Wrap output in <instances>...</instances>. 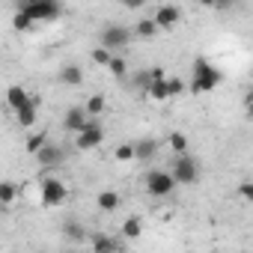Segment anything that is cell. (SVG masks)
Instances as JSON below:
<instances>
[{"instance_id":"1","label":"cell","mask_w":253,"mask_h":253,"mask_svg":"<svg viewBox=\"0 0 253 253\" xmlns=\"http://www.w3.org/2000/svg\"><path fill=\"white\" fill-rule=\"evenodd\" d=\"M220 81H223V72L214 63H209L206 57H194V63H191V95L211 92Z\"/></svg>"},{"instance_id":"2","label":"cell","mask_w":253,"mask_h":253,"mask_svg":"<svg viewBox=\"0 0 253 253\" xmlns=\"http://www.w3.org/2000/svg\"><path fill=\"white\" fill-rule=\"evenodd\" d=\"M134 39V30L131 27H125V24H116V21H107L101 30H98V45L107 48L110 54L122 51V48H128Z\"/></svg>"},{"instance_id":"3","label":"cell","mask_w":253,"mask_h":253,"mask_svg":"<svg viewBox=\"0 0 253 253\" xmlns=\"http://www.w3.org/2000/svg\"><path fill=\"white\" fill-rule=\"evenodd\" d=\"M18 9L33 21V24H51L63 15L60 0H30V3H18Z\"/></svg>"},{"instance_id":"4","label":"cell","mask_w":253,"mask_h":253,"mask_svg":"<svg viewBox=\"0 0 253 253\" xmlns=\"http://www.w3.org/2000/svg\"><path fill=\"white\" fill-rule=\"evenodd\" d=\"M143 188H146L149 197L161 200V197H170L179 185H176V179H173L170 170H149V173L143 176Z\"/></svg>"},{"instance_id":"5","label":"cell","mask_w":253,"mask_h":253,"mask_svg":"<svg viewBox=\"0 0 253 253\" xmlns=\"http://www.w3.org/2000/svg\"><path fill=\"white\" fill-rule=\"evenodd\" d=\"M170 173L176 179V185H194L200 179V161L188 152V155H176L170 161Z\"/></svg>"},{"instance_id":"6","label":"cell","mask_w":253,"mask_h":253,"mask_svg":"<svg viewBox=\"0 0 253 253\" xmlns=\"http://www.w3.org/2000/svg\"><path fill=\"white\" fill-rule=\"evenodd\" d=\"M42 203L48 206V209H57V206H63L66 200H69V188H66V182H60V179H54V176H42Z\"/></svg>"},{"instance_id":"7","label":"cell","mask_w":253,"mask_h":253,"mask_svg":"<svg viewBox=\"0 0 253 253\" xmlns=\"http://www.w3.org/2000/svg\"><path fill=\"white\" fill-rule=\"evenodd\" d=\"M101 140H104V128H101V122L98 119H89V125L75 137V149L78 152H92V149H98L101 146Z\"/></svg>"},{"instance_id":"8","label":"cell","mask_w":253,"mask_h":253,"mask_svg":"<svg viewBox=\"0 0 253 253\" xmlns=\"http://www.w3.org/2000/svg\"><path fill=\"white\" fill-rule=\"evenodd\" d=\"M66 158H69V149H66V146H60V143H48V146L36 155V161H39V167L45 170V176H48V170L63 167V164H66Z\"/></svg>"},{"instance_id":"9","label":"cell","mask_w":253,"mask_h":253,"mask_svg":"<svg viewBox=\"0 0 253 253\" xmlns=\"http://www.w3.org/2000/svg\"><path fill=\"white\" fill-rule=\"evenodd\" d=\"M89 125V113L84 110V107H78V104H72V107H66V113H63V128L69 131V134H81L84 128Z\"/></svg>"},{"instance_id":"10","label":"cell","mask_w":253,"mask_h":253,"mask_svg":"<svg viewBox=\"0 0 253 253\" xmlns=\"http://www.w3.org/2000/svg\"><path fill=\"white\" fill-rule=\"evenodd\" d=\"M152 18H155L158 30H173V27L182 21V9H179V6H173V3H167V6H158Z\"/></svg>"},{"instance_id":"11","label":"cell","mask_w":253,"mask_h":253,"mask_svg":"<svg viewBox=\"0 0 253 253\" xmlns=\"http://www.w3.org/2000/svg\"><path fill=\"white\" fill-rule=\"evenodd\" d=\"M119 206H122L119 191H113V188H101V191L95 194V209H98V211L113 214V211H119Z\"/></svg>"},{"instance_id":"12","label":"cell","mask_w":253,"mask_h":253,"mask_svg":"<svg viewBox=\"0 0 253 253\" xmlns=\"http://www.w3.org/2000/svg\"><path fill=\"white\" fill-rule=\"evenodd\" d=\"M89 244H92V253H119V238L107 235V232H95L89 235Z\"/></svg>"},{"instance_id":"13","label":"cell","mask_w":253,"mask_h":253,"mask_svg":"<svg viewBox=\"0 0 253 253\" xmlns=\"http://www.w3.org/2000/svg\"><path fill=\"white\" fill-rule=\"evenodd\" d=\"M39 104H42V98H39V95H33V98H30V104H27V107H21V110L15 113V119H18L21 128H33V125H36V119H39Z\"/></svg>"},{"instance_id":"14","label":"cell","mask_w":253,"mask_h":253,"mask_svg":"<svg viewBox=\"0 0 253 253\" xmlns=\"http://www.w3.org/2000/svg\"><path fill=\"white\" fill-rule=\"evenodd\" d=\"M119 235L128 238V241L143 238V217H140V214H128V217L122 220V226H119Z\"/></svg>"},{"instance_id":"15","label":"cell","mask_w":253,"mask_h":253,"mask_svg":"<svg viewBox=\"0 0 253 253\" xmlns=\"http://www.w3.org/2000/svg\"><path fill=\"white\" fill-rule=\"evenodd\" d=\"M155 155H158V140H152V137L134 140V158H137L140 164H149Z\"/></svg>"},{"instance_id":"16","label":"cell","mask_w":253,"mask_h":253,"mask_svg":"<svg viewBox=\"0 0 253 253\" xmlns=\"http://www.w3.org/2000/svg\"><path fill=\"white\" fill-rule=\"evenodd\" d=\"M30 98H33V92H27V89H24V86H18V84H15V86H9V92H6V104H9L15 113H18L21 107H27V104H30Z\"/></svg>"},{"instance_id":"17","label":"cell","mask_w":253,"mask_h":253,"mask_svg":"<svg viewBox=\"0 0 253 253\" xmlns=\"http://www.w3.org/2000/svg\"><path fill=\"white\" fill-rule=\"evenodd\" d=\"M60 84H66V86H81V84H84V69L75 66V63L63 66V69H60Z\"/></svg>"},{"instance_id":"18","label":"cell","mask_w":253,"mask_h":253,"mask_svg":"<svg viewBox=\"0 0 253 253\" xmlns=\"http://www.w3.org/2000/svg\"><path fill=\"white\" fill-rule=\"evenodd\" d=\"M48 143H51V140H48V131H36V134H30V137L24 140V152L36 158V155H39Z\"/></svg>"},{"instance_id":"19","label":"cell","mask_w":253,"mask_h":253,"mask_svg":"<svg viewBox=\"0 0 253 253\" xmlns=\"http://www.w3.org/2000/svg\"><path fill=\"white\" fill-rule=\"evenodd\" d=\"M167 146H170L176 155H188L191 140H188V134H185V131H170V134H167Z\"/></svg>"},{"instance_id":"20","label":"cell","mask_w":253,"mask_h":253,"mask_svg":"<svg viewBox=\"0 0 253 253\" xmlns=\"http://www.w3.org/2000/svg\"><path fill=\"white\" fill-rule=\"evenodd\" d=\"M104 107H107V101H104V95H98V92H95V95H89V98H86V104H84V110L89 113V119H98V116L104 113Z\"/></svg>"},{"instance_id":"21","label":"cell","mask_w":253,"mask_h":253,"mask_svg":"<svg viewBox=\"0 0 253 253\" xmlns=\"http://www.w3.org/2000/svg\"><path fill=\"white\" fill-rule=\"evenodd\" d=\"M155 33H158L155 18H140V21L134 24V36H140V39H152Z\"/></svg>"},{"instance_id":"22","label":"cell","mask_w":253,"mask_h":253,"mask_svg":"<svg viewBox=\"0 0 253 253\" xmlns=\"http://www.w3.org/2000/svg\"><path fill=\"white\" fill-rule=\"evenodd\" d=\"M63 235L72 238V241H84V238H89L86 229H84V223H78V220H66V223H63Z\"/></svg>"},{"instance_id":"23","label":"cell","mask_w":253,"mask_h":253,"mask_svg":"<svg viewBox=\"0 0 253 253\" xmlns=\"http://www.w3.org/2000/svg\"><path fill=\"white\" fill-rule=\"evenodd\" d=\"M15 197H18V185H15V182H9V179H6V182H0V203L9 206Z\"/></svg>"},{"instance_id":"24","label":"cell","mask_w":253,"mask_h":253,"mask_svg":"<svg viewBox=\"0 0 253 253\" xmlns=\"http://www.w3.org/2000/svg\"><path fill=\"white\" fill-rule=\"evenodd\" d=\"M113 57H116V54H110V51H107V48H101V45L89 51V60H92L95 66H104V69L110 66V60H113Z\"/></svg>"},{"instance_id":"25","label":"cell","mask_w":253,"mask_h":253,"mask_svg":"<svg viewBox=\"0 0 253 253\" xmlns=\"http://www.w3.org/2000/svg\"><path fill=\"white\" fill-rule=\"evenodd\" d=\"M107 69H110V75H113V78H119V81H122V78H128V63H125V57H119V54L110 60V66H107Z\"/></svg>"},{"instance_id":"26","label":"cell","mask_w":253,"mask_h":253,"mask_svg":"<svg viewBox=\"0 0 253 253\" xmlns=\"http://www.w3.org/2000/svg\"><path fill=\"white\" fill-rule=\"evenodd\" d=\"M146 95H149L152 101H167V98H173V95H170V86H167V81H164V84H152Z\"/></svg>"},{"instance_id":"27","label":"cell","mask_w":253,"mask_h":253,"mask_svg":"<svg viewBox=\"0 0 253 253\" xmlns=\"http://www.w3.org/2000/svg\"><path fill=\"white\" fill-rule=\"evenodd\" d=\"M113 158L116 161H137L134 158V143H119L116 152H113Z\"/></svg>"},{"instance_id":"28","label":"cell","mask_w":253,"mask_h":253,"mask_svg":"<svg viewBox=\"0 0 253 253\" xmlns=\"http://www.w3.org/2000/svg\"><path fill=\"white\" fill-rule=\"evenodd\" d=\"M134 86L140 89V95H146V92H149V86H152V78H149V69H143V72H137V75H134Z\"/></svg>"},{"instance_id":"29","label":"cell","mask_w":253,"mask_h":253,"mask_svg":"<svg viewBox=\"0 0 253 253\" xmlns=\"http://www.w3.org/2000/svg\"><path fill=\"white\" fill-rule=\"evenodd\" d=\"M167 86H170V95H173V98H176V95H182V92L188 89L182 78H170V81H167Z\"/></svg>"},{"instance_id":"30","label":"cell","mask_w":253,"mask_h":253,"mask_svg":"<svg viewBox=\"0 0 253 253\" xmlns=\"http://www.w3.org/2000/svg\"><path fill=\"white\" fill-rule=\"evenodd\" d=\"M238 197L241 200H247V203H253V182H238Z\"/></svg>"},{"instance_id":"31","label":"cell","mask_w":253,"mask_h":253,"mask_svg":"<svg viewBox=\"0 0 253 253\" xmlns=\"http://www.w3.org/2000/svg\"><path fill=\"white\" fill-rule=\"evenodd\" d=\"M12 24H15V30H30V27H33V21H30V18L21 12V9L15 12V21H12Z\"/></svg>"},{"instance_id":"32","label":"cell","mask_w":253,"mask_h":253,"mask_svg":"<svg viewBox=\"0 0 253 253\" xmlns=\"http://www.w3.org/2000/svg\"><path fill=\"white\" fill-rule=\"evenodd\" d=\"M149 78H152V84H164V81H170L167 72H164L161 66H152V69H149Z\"/></svg>"},{"instance_id":"33","label":"cell","mask_w":253,"mask_h":253,"mask_svg":"<svg viewBox=\"0 0 253 253\" xmlns=\"http://www.w3.org/2000/svg\"><path fill=\"white\" fill-rule=\"evenodd\" d=\"M247 101H250V107H253V92H250V95H247Z\"/></svg>"}]
</instances>
